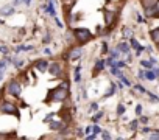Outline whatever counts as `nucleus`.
I'll return each mask as SVG.
<instances>
[{"label":"nucleus","mask_w":159,"mask_h":140,"mask_svg":"<svg viewBox=\"0 0 159 140\" xmlns=\"http://www.w3.org/2000/svg\"><path fill=\"white\" fill-rule=\"evenodd\" d=\"M73 34H75V37L78 39V42L81 44V45L92 39V33L88 28H75L73 30Z\"/></svg>","instance_id":"f257e3e1"},{"label":"nucleus","mask_w":159,"mask_h":140,"mask_svg":"<svg viewBox=\"0 0 159 140\" xmlns=\"http://www.w3.org/2000/svg\"><path fill=\"white\" fill-rule=\"evenodd\" d=\"M48 94H50V95H48V98H50L52 101H64V100L67 98V95H69V90L59 86V87H56V89L50 90Z\"/></svg>","instance_id":"f03ea898"},{"label":"nucleus","mask_w":159,"mask_h":140,"mask_svg":"<svg viewBox=\"0 0 159 140\" xmlns=\"http://www.w3.org/2000/svg\"><path fill=\"white\" fill-rule=\"evenodd\" d=\"M0 112H2V114H11V115H16L17 118L20 117V115H19V111H17V107H16L13 103H8V101L0 103Z\"/></svg>","instance_id":"7ed1b4c3"},{"label":"nucleus","mask_w":159,"mask_h":140,"mask_svg":"<svg viewBox=\"0 0 159 140\" xmlns=\"http://www.w3.org/2000/svg\"><path fill=\"white\" fill-rule=\"evenodd\" d=\"M8 94L13 95V97H20V94H22L20 84H19L17 81H11V83L8 84Z\"/></svg>","instance_id":"20e7f679"},{"label":"nucleus","mask_w":159,"mask_h":140,"mask_svg":"<svg viewBox=\"0 0 159 140\" xmlns=\"http://www.w3.org/2000/svg\"><path fill=\"white\" fill-rule=\"evenodd\" d=\"M81 55H83L81 47H76V48H72V51L67 55V58L72 59V61H75V59H78V58H81Z\"/></svg>","instance_id":"39448f33"},{"label":"nucleus","mask_w":159,"mask_h":140,"mask_svg":"<svg viewBox=\"0 0 159 140\" xmlns=\"http://www.w3.org/2000/svg\"><path fill=\"white\" fill-rule=\"evenodd\" d=\"M48 70H50V75L58 77L61 73V65L58 62H52V64H48Z\"/></svg>","instance_id":"423d86ee"},{"label":"nucleus","mask_w":159,"mask_h":140,"mask_svg":"<svg viewBox=\"0 0 159 140\" xmlns=\"http://www.w3.org/2000/svg\"><path fill=\"white\" fill-rule=\"evenodd\" d=\"M36 68L39 70V72H45V70H48V62L44 61V59H39L36 62Z\"/></svg>","instance_id":"0eeeda50"},{"label":"nucleus","mask_w":159,"mask_h":140,"mask_svg":"<svg viewBox=\"0 0 159 140\" xmlns=\"http://www.w3.org/2000/svg\"><path fill=\"white\" fill-rule=\"evenodd\" d=\"M157 2H159V0H142V5H143V8H145V10H150V8L156 7V5H157Z\"/></svg>","instance_id":"6e6552de"},{"label":"nucleus","mask_w":159,"mask_h":140,"mask_svg":"<svg viewBox=\"0 0 159 140\" xmlns=\"http://www.w3.org/2000/svg\"><path fill=\"white\" fill-rule=\"evenodd\" d=\"M112 20H114V14L111 13V11H108V10H105V24L109 27L111 24H112Z\"/></svg>","instance_id":"1a4fd4ad"},{"label":"nucleus","mask_w":159,"mask_h":140,"mask_svg":"<svg viewBox=\"0 0 159 140\" xmlns=\"http://www.w3.org/2000/svg\"><path fill=\"white\" fill-rule=\"evenodd\" d=\"M150 36H151V41L154 44H159V27L157 28H153L151 33H150Z\"/></svg>","instance_id":"9d476101"},{"label":"nucleus","mask_w":159,"mask_h":140,"mask_svg":"<svg viewBox=\"0 0 159 140\" xmlns=\"http://www.w3.org/2000/svg\"><path fill=\"white\" fill-rule=\"evenodd\" d=\"M73 80H75V83H80V80H81V67H75V70H73Z\"/></svg>","instance_id":"9b49d317"},{"label":"nucleus","mask_w":159,"mask_h":140,"mask_svg":"<svg viewBox=\"0 0 159 140\" xmlns=\"http://www.w3.org/2000/svg\"><path fill=\"white\" fill-rule=\"evenodd\" d=\"M13 13H14V8H13L11 5H7L5 8L0 10V14H2V16H10V14H13Z\"/></svg>","instance_id":"f8f14e48"},{"label":"nucleus","mask_w":159,"mask_h":140,"mask_svg":"<svg viewBox=\"0 0 159 140\" xmlns=\"http://www.w3.org/2000/svg\"><path fill=\"white\" fill-rule=\"evenodd\" d=\"M45 11H47L52 17H55V16H56V13H55V7H53V2H52V0H48V5H47Z\"/></svg>","instance_id":"ddd939ff"},{"label":"nucleus","mask_w":159,"mask_h":140,"mask_svg":"<svg viewBox=\"0 0 159 140\" xmlns=\"http://www.w3.org/2000/svg\"><path fill=\"white\" fill-rule=\"evenodd\" d=\"M116 94V84L114 83H111V86H109V89L106 90V94H105V98H108V97H112Z\"/></svg>","instance_id":"4468645a"},{"label":"nucleus","mask_w":159,"mask_h":140,"mask_svg":"<svg viewBox=\"0 0 159 140\" xmlns=\"http://www.w3.org/2000/svg\"><path fill=\"white\" fill-rule=\"evenodd\" d=\"M117 50H119V51H123V53H128V51H129V45H128L126 42H122V44H119Z\"/></svg>","instance_id":"2eb2a0df"},{"label":"nucleus","mask_w":159,"mask_h":140,"mask_svg":"<svg viewBox=\"0 0 159 140\" xmlns=\"http://www.w3.org/2000/svg\"><path fill=\"white\" fill-rule=\"evenodd\" d=\"M103 68H105V61H97V64H95V70H97V72H102Z\"/></svg>","instance_id":"dca6fc26"},{"label":"nucleus","mask_w":159,"mask_h":140,"mask_svg":"<svg viewBox=\"0 0 159 140\" xmlns=\"http://www.w3.org/2000/svg\"><path fill=\"white\" fill-rule=\"evenodd\" d=\"M145 78L147 80H150V81H153V80H156V75L151 72V68H148V72L145 73Z\"/></svg>","instance_id":"f3484780"},{"label":"nucleus","mask_w":159,"mask_h":140,"mask_svg":"<svg viewBox=\"0 0 159 140\" xmlns=\"http://www.w3.org/2000/svg\"><path fill=\"white\" fill-rule=\"evenodd\" d=\"M122 34H123L125 39H126V37H133V31H131L129 28H123V33H122Z\"/></svg>","instance_id":"a211bd4d"},{"label":"nucleus","mask_w":159,"mask_h":140,"mask_svg":"<svg viewBox=\"0 0 159 140\" xmlns=\"http://www.w3.org/2000/svg\"><path fill=\"white\" fill-rule=\"evenodd\" d=\"M140 64H142V67H145V68H153V62H151V61H140Z\"/></svg>","instance_id":"6ab92c4d"},{"label":"nucleus","mask_w":159,"mask_h":140,"mask_svg":"<svg viewBox=\"0 0 159 140\" xmlns=\"http://www.w3.org/2000/svg\"><path fill=\"white\" fill-rule=\"evenodd\" d=\"M102 117H103V112H102V111H100V112H97V114L94 115V118H92V120H94V123L100 121V120H102Z\"/></svg>","instance_id":"aec40b11"},{"label":"nucleus","mask_w":159,"mask_h":140,"mask_svg":"<svg viewBox=\"0 0 159 140\" xmlns=\"http://www.w3.org/2000/svg\"><path fill=\"white\" fill-rule=\"evenodd\" d=\"M100 132H102L100 126H94V128H92V132H91V134H94V135H98Z\"/></svg>","instance_id":"412c9836"},{"label":"nucleus","mask_w":159,"mask_h":140,"mask_svg":"<svg viewBox=\"0 0 159 140\" xmlns=\"http://www.w3.org/2000/svg\"><path fill=\"white\" fill-rule=\"evenodd\" d=\"M123 112H125V106H123V104H119V106H117V114L122 115Z\"/></svg>","instance_id":"4be33fe9"},{"label":"nucleus","mask_w":159,"mask_h":140,"mask_svg":"<svg viewBox=\"0 0 159 140\" xmlns=\"http://www.w3.org/2000/svg\"><path fill=\"white\" fill-rule=\"evenodd\" d=\"M111 58H112V59H117V58H119V50H112V51H111Z\"/></svg>","instance_id":"5701e85b"},{"label":"nucleus","mask_w":159,"mask_h":140,"mask_svg":"<svg viewBox=\"0 0 159 140\" xmlns=\"http://www.w3.org/2000/svg\"><path fill=\"white\" fill-rule=\"evenodd\" d=\"M62 125L61 123H50V129H58V128H61Z\"/></svg>","instance_id":"b1692460"},{"label":"nucleus","mask_w":159,"mask_h":140,"mask_svg":"<svg viewBox=\"0 0 159 140\" xmlns=\"http://www.w3.org/2000/svg\"><path fill=\"white\" fill-rule=\"evenodd\" d=\"M102 137H103V138H111V134H109L108 131H102Z\"/></svg>","instance_id":"393cba45"},{"label":"nucleus","mask_w":159,"mask_h":140,"mask_svg":"<svg viewBox=\"0 0 159 140\" xmlns=\"http://www.w3.org/2000/svg\"><path fill=\"white\" fill-rule=\"evenodd\" d=\"M5 67H7V62H5V61H2V62H0V73H3Z\"/></svg>","instance_id":"a878e982"},{"label":"nucleus","mask_w":159,"mask_h":140,"mask_svg":"<svg viewBox=\"0 0 159 140\" xmlns=\"http://www.w3.org/2000/svg\"><path fill=\"white\" fill-rule=\"evenodd\" d=\"M122 81H123V84H125V86H128V87L131 86V83L128 81V78H125V77H122Z\"/></svg>","instance_id":"bb28decb"},{"label":"nucleus","mask_w":159,"mask_h":140,"mask_svg":"<svg viewBox=\"0 0 159 140\" xmlns=\"http://www.w3.org/2000/svg\"><path fill=\"white\" fill-rule=\"evenodd\" d=\"M134 89H136V90H139V92H143V94H147V90H145L142 86H134Z\"/></svg>","instance_id":"cd10ccee"},{"label":"nucleus","mask_w":159,"mask_h":140,"mask_svg":"<svg viewBox=\"0 0 159 140\" xmlns=\"http://www.w3.org/2000/svg\"><path fill=\"white\" fill-rule=\"evenodd\" d=\"M83 131H84V134H86V135H89V134L92 132V126H88V128H86V129H83Z\"/></svg>","instance_id":"c85d7f7f"},{"label":"nucleus","mask_w":159,"mask_h":140,"mask_svg":"<svg viewBox=\"0 0 159 140\" xmlns=\"http://www.w3.org/2000/svg\"><path fill=\"white\" fill-rule=\"evenodd\" d=\"M150 138H159V132L156 131V132H151L150 134Z\"/></svg>","instance_id":"c756f323"},{"label":"nucleus","mask_w":159,"mask_h":140,"mask_svg":"<svg viewBox=\"0 0 159 140\" xmlns=\"http://www.w3.org/2000/svg\"><path fill=\"white\" fill-rule=\"evenodd\" d=\"M98 109V103H92L91 104V111H97Z\"/></svg>","instance_id":"7c9ffc66"},{"label":"nucleus","mask_w":159,"mask_h":140,"mask_svg":"<svg viewBox=\"0 0 159 140\" xmlns=\"http://www.w3.org/2000/svg\"><path fill=\"white\" fill-rule=\"evenodd\" d=\"M76 135H78V137H83V135H84L83 129H76Z\"/></svg>","instance_id":"2f4dec72"},{"label":"nucleus","mask_w":159,"mask_h":140,"mask_svg":"<svg viewBox=\"0 0 159 140\" xmlns=\"http://www.w3.org/2000/svg\"><path fill=\"white\" fill-rule=\"evenodd\" d=\"M140 123L147 125V123H148V117H140Z\"/></svg>","instance_id":"473e14b6"},{"label":"nucleus","mask_w":159,"mask_h":140,"mask_svg":"<svg viewBox=\"0 0 159 140\" xmlns=\"http://www.w3.org/2000/svg\"><path fill=\"white\" fill-rule=\"evenodd\" d=\"M140 112H142V106L137 104V106H136V114H140Z\"/></svg>","instance_id":"72a5a7b5"},{"label":"nucleus","mask_w":159,"mask_h":140,"mask_svg":"<svg viewBox=\"0 0 159 140\" xmlns=\"http://www.w3.org/2000/svg\"><path fill=\"white\" fill-rule=\"evenodd\" d=\"M20 2H24V0H14V2H13V7H16V5H19Z\"/></svg>","instance_id":"f704fd0d"},{"label":"nucleus","mask_w":159,"mask_h":140,"mask_svg":"<svg viewBox=\"0 0 159 140\" xmlns=\"http://www.w3.org/2000/svg\"><path fill=\"white\" fill-rule=\"evenodd\" d=\"M136 126H137V120H134V121L131 123V128H133V129H136Z\"/></svg>","instance_id":"c9c22d12"},{"label":"nucleus","mask_w":159,"mask_h":140,"mask_svg":"<svg viewBox=\"0 0 159 140\" xmlns=\"http://www.w3.org/2000/svg\"><path fill=\"white\" fill-rule=\"evenodd\" d=\"M150 131H151V129H150V128H143V129H142V132H143V134H148V132H150Z\"/></svg>","instance_id":"e433bc0d"},{"label":"nucleus","mask_w":159,"mask_h":140,"mask_svg":"<svg viewBox=\"0 0 159 140\" xmlns=\"http://www.w3.org/2000/svg\"><path fill=\"white\" fill-rule=\"evenodd\" d=\"M44 53H45V55H52V50H50V48H45Z\"/></svg>","instance_id":"4c0bfd02"},{"label":"nucleus","mask_w":159,"mask_h":140,"mask_svg":"<svg viewBox=\"0 0 159 140\" xmlns=\"http://www.w3.org/2000/svg\"><path fill=\"white\" fill-rule=\"evenodd\" d=\"M0 51H2V53H7V47H0Z\"/></svg>","instance_id":"58836bf2"},{"label":"nucleus","mask_w":159,"mask_h":140,"mask_svg":"<svg viewBox=\"0 0 159 140\" xmlns=\"http://www.w3.org/2000/svg\"><path fill=\"white\" fill-rule=\"evenodd\" d=\"M30 2H31V0H24V3H25V5H27V7H28V5H30Z\"/></svg>","instance_id":"ea45409f"},{"label":"nucleus","mask_w":159,"mask_h":140,"mask_svg":"<svg viewBox=\"0 0 159 140\" xmlns=\"http://www.w3.org/2000/svg\"><path fill=\"white\" fill-rule=\"evenodd\" d=\"M0 24H3V20H2V19H0Z\"/></svg>","instance_id":"a19ab883"},{"label":"nucleus","mask_w":159,"mask_h":140,"mask_svg":"<svg viewBox=\"0 0 159 140\" xmlns=\"http://www.w3.org/2000/svg\"><path fill=\"white\" fill-rule=\"evenodd\" d=\"M157 45H159V44H157Z\"/></svg>","instance_id":"79ce46f5"}]
</instances>
